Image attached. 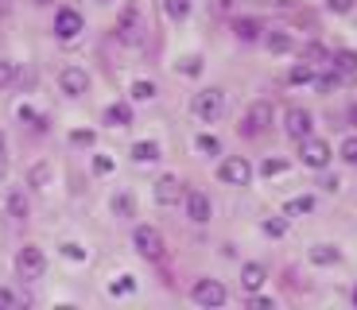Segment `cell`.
I'll return each instance as SVG.
<instances>
[{
    "mask_svg": "<svg viewBox=\"0 0 357 310\" xmlns=\"http://www.w3.org/2000/svg\"><path fill=\"white\" fill-rule=\"evenodd\" d=\"M190 109H195L198 121L214 124V121H222V113H225V93L222 89H202V93H195Z\"/></svg>",
    "mask_w": 357,
    "mask_h": 310,
    "instance_id": "cell-1",
    "label": "cell"
},
{
    "mask_svg": "<svg viewBox=\"0 0 357 310\" xmlns=\"http://www.w3.org/2000/svg\"><path fill=\"white\" fill-rule=\"evenodd\" d=\"M299 160L307 163L311 171H326L331 167V144L326 140H319V136H307V140H299Z\"/></svg>",
    "mask_w": 357,
    "mask_h": 310,
    "instance_id": "cell-2",
    "label": "cell"
},
{
    "mask_svg": "<svg viewBox=\"0 0 357 310\" xmlns=\"http://www.w3.org/2000/svg\"><path fill=\"white\" fill-rule=\"evenodd\" d=\"M16 272H20V279H39V275L47 272V256H43V248H36V245L20 248V256H16Z\"/></svg>",
    "mask_w": 357,
    "mask_h": 310,
    "instance_id": "cell-3",
    "label": "cell"
},
{
    "mask_svg": "<svg viewBox=\"0 0 357 310\" xmlns=\"http://www.w3.org/2000/svg\"><path fill=\"white\" fill-rule=\"evenodd\" d=\"M218 178H222L225 186H249L252 183V167H249V160H241V155H229V160L218 167Z\"/></svg>",
    "mask_w": 357,
    "mask_h": 310,
    "instance_id": "cell-4",
    "label": "cell"
},
{
    "mask_svg": "<svg viewBox=\"0 0 357 310\" xmlns=\"http://www.w3.org/2000/svg\"><path fill=\"white\" fill-rule=\"evenodd\" d=\"M190 299L198 302V307H225V299H229V291H225L218 279H198L195 287H190Z\"/></svg>",
    "mask_w": 357,
    "mask_h": 310,
    "instance_id": "cell-5",
    "label": "cell"
},
{
    "mask_svg": "<svg viewBox=\"0 0 357 310\" xmlns=\"http://www.w3.org/2000/svg\"><path fill=\"white\" fill-rule=\"evenodd\" d=\"M132 245H136V252H140V256H148V260H160L163 256V237L152 229V225H136Z\"/></svg>",
    "mask_w": 357,
    "mask_h": 310,
    "instance_id": "cell-6",
    "label": "cell"
},
{
    "mask_svg": "<svg viewBox=\"0 0 357 310\" xmlns=\"http://www.w3.org/2000/svg\"><path fill=\"white\" fill-rule=\"evenodd\" d=\"M82 27H86V20L78 8H59V16H54V36L59 39H78Z\"/></svg>",
    "mask_w": 357,
    "mask_h": 310,
    "instance_id": "cell-7",
    "label": "cell"
},
{
    "mask_svg": "<svg viewBox=\"0 0 357 310\" xmlns=\"http://www.w3.org/2000/svg\"><path fill=\"white\" fill-rule=\"evenodd\" d=\"M268 124H272V105H268V101H257V105H249V113H245L241 132L245 136H257V132H264Z\"/></svg>",
    "mask_w": 357,
    "mask_h": 310,
    "instance_id": "cell-8",
    "label": "cell"
},
{
    "mask_svg": "<svg viewBox=\"0 0 357 310\" xmlns=\"http://www.w3.org/2000/svg\"><path fill=\"white\" fill-rule=\"evenodd\" d=\"M284 128H287V136H291V140H307V136H311V128H314V121H311V113H307V109H287L284 113Z\"/></svg>",
    "mask_w": 357,
    "mask_h": 310,
    "instance_id": "cell-9",
    "label": "cell"
},
{
    "mask_svg": "<svg viewBox=\"0 0 357 310\" xmlns=\"http://www.w3.org/2000/svg\"><path fill=\"white\" fill-rule=\"evenodd\" d=\"M59 89H63L66 98H82L89 89V74L82 70V66H66V70L59 74Z\"/></svg>",
    "mask_w": 357,
    "mask_h": 310,
    "instance_id": "cell-10",
    "label": "cell"
},
{
    "mask_svg": "<svg viewBox=\"0 0 357 310\" xmlns=\"http://www.w3.org/2000/svg\"><path fill=\"white\" fill-rule=\"evenodd\" d=\"M187 198V190H183V183H178L175 175H163L160 183H155V202L160 206H175V202H183Z\"/></svg>",
    "mask_w": 357,
    "mask_h": 310,
    "instance_id": "cell-11",
    "label": "cell"
},
{
    "mask_svg": "<svg viewBox=\"0 0 357 310\" xmlns=\"http://www.w3.org/2000/svg\"><path fill=\"white\" fill-rule=\"evenodd\" d=\"M183 202H187V217H190V222H198V225H206V222H210V198H206V194L190 190V194L183 198Z\"/></svg>",
    "mask_w": 357,
    "mask_h": 310,
    "instance_id": "cell-12",
    "label": "cell"
},
{
    "mask_svg": "<svg viewBox=\"0 0 357 310\" xmlns=\"http://www.w3.org/2000/svg\"><path fill=\"white\" fill-rule=\"evenodd\" d=\"M241 287L249 295H257L260 287H264V268H260V264H245L241 268Z\"/></svg>",
    "mask_w": 357,
    "mask_h": 310,
    "instance_id": "cell-13",
    "label": "cell"
},
{
    "mask_svg": "<svg viewBox=\"0 0 357 310\" xmlns=\"http://www.w3.org/2000/svg\"><path fill=\"white\" fill-rule=\"evenodd\" d=\"M342 260V252L334 245H314L311 248V264H319V268H326V264H338Z\"/></svg>",
    "mask_w": 357,
    "mask_h": 310,
    "instance_id": "cell-14",
    "label": "cell"
},
{
    "mask_svg": "<svg viewBox=\"0 0 357 310\" xmlns=\"http://www.w3.org/2000/svg\"><path fill=\"white\" fill-rule=\"evenodd\" d=\"M132 160H136V163H152V160H160V144H155V140H140V144H132Z\"/></svg>",
    "mask_w": 357,
    "mask_h": 310,
    "instance_id": "cell-15",
    "label": "cell"
},
{
    "mask_svg": "<svg viewBox=\"0 0 357 310\" xmlns=\"http://www.w3.org/2000/svg\"><path fill=\"white\" fill-rule=\"evenodd\" d=\"M105 124H113V128H125V124H132V109H128V105H109V109H105Z\"/></svg>",
    "mask_w": 357,
    "mask_h": 310,
    "instance_id": "cell-16",
    "label": "cell"
},
{
    "mask_svg": "<svg viewBox=\"0 0 357 310\" xmlns=\"http://www.w3.org/2000/svg\"><path fill=\"white\" fill-rule=\"evenodd\" d=\"M233 31H237V39H245V43L260 39V24H257V20H233Z\"/></svg>",
    "mask_w": 357,
    "mask_h": 310,
    "instance_id": "cell-17",
    "label": "cell"
},
{
    "mask_svg": "<svg viewBox=\"0 0 357 310\" xmlns=\"http://www.w3.org/2000/svg\"><path fill=\"white\" fill-rule=\"evenodd\" d=\"M295 47V39L287 36V31H272V36H268V51H276V54H287Z\"/></svg>",
    "mask_w": 357,
    "mask_h": 310,
    "instance_id": "cell-18",
    "label": "cell"
},
{
    "mask_svg": "<svg viewBox=\"0 0 357 310\" xmlns=\"http://www.w3.org/2000/svg\"><path fill=\"white\" fill-rule=\"evenodd\" d=\"M334 70H338V74H354L357 70V51H338V54H334Z\"/></svg>",
    "mask_w": 357,
    "mask_h": 310,
    "instance_id": "cell-19",
    "label": "cell"
},
{
    "mask_svg": "<svg viewBox=\"0 0 357 310\" xmlns=\"http://www.w3.org/2000/svg\"><path fill=\"white\" fill-rule=\"evenodd\" d=\"M314 78H319V74H314V62H311V66L303 62V66H295V70L287 74V82H291V86H307V82H314Z\"/></svg>",
    "mask_w": 357,
    "mask_h": 310,
    "instance_id": "cell-20",
    "label": "cell"
},
{
    "mask_svg": "<svg viewBox=\"0 0 357 310\" xmlns=\"http://www.w3.org/2000/svg\"><path fill=\"white\" fill-rule=\"evenodd\" d=\"M287 217H295V213H314V198H291V202L284 206Z\"/></svg>",
    "mask_w": 357,
    "mask_h": 310,
    "instance_id": "cell-21",
    "label": "cell"
},
{
    "mask_svg": "<svg viewBox=\"0 0 357 310\" xmlns=\"http://www.w3.org/2000/svg\"><path fill=\"white\" fill-rule=\"evenodd\" d=\"M109 291H113V295H132L136 291V279H132V275H116L113 284H109Z\"/></svg>",
    "mask_w": 357,
    "mask_h": 310,
    "instance_id": "cell-22",
    "label": "cell"
},
{
    "mask_svg": "<svg viewBox=\"0 0 357 310\" xmlns=\"http://www.w3.org/2000/svg\"><path fill=\"white\" fill-rule=\"evenodd\" d=\"M163 8H167L171 20H183L190 12V0H163Z\"/></svg>",
    "mask_w": 357,
    "mask_h": 310,
    "instance_id": "cell-23",
    "label": "cell"
},
{
    "mask_svg": "<svg viewBox=\"0 0 357 310\" xmlns=\"http://www.w3.org/2000/svg\"><path fill=\"white\" fill-rule=\"evenodd\" d=\"M178 74H190V78H195V74H202V59H198V54L178 59Z\"/></svg>",
    "mask_w": 357,
    "mask_h": 310,
    "instance_id": "cell-24",
    "label": "cell"
},
{
    "mask_svg": "<svg viewBox=\"0 0 357 310\" xmlns=\"http://www.w3.org/2000/svg\"><path fill=\"white\" fill-rule=\"evenodd\" d=\"M342 160H346L349 167H357V136H346V140H342Z\"/></svg>",
    "mask_w": 357,
    "mask_h": 310,
    "instance_id": "cell-25",
    "label": "cell"
},
{
    "mask_svg": "<svg viewBox=\"0 0 357 310\" xmlns=\"http://www.w3.org/2000/svg\"><path fill=\"white\" fill-rule=\"evenodd\" d=\"M303 59H307V62H326L331 54H326V47H322V43H307V47H303Z\"/></svg>",
    "mask_w": 357,
    "mask_h": 310,
    "instance_id": "cell-26",
    "label": "cell"
},
{
    "mask_svg": "<svg viewBox=\"0 0 357 310\" xmlns=\"http://www.w3.org/2000/svg\"><path fill=\"white\" fill-rule=\"evenodd\" d=\"M132 98L136 101H152L155 98V86H152V82H132Z\"/></svg>",
    "mask_w": 357,
    "mask_h": 310,
    "instance_id": "cell-27",
    "label": "cell"
},
{
    "mask_svg": "<svg viewBox=\"0 0 357 310\" xmlns=\"http://www.w3.org/2000/svg\"><path fill=\"white\" fill-rule=\"evenodd\" d=\"M264 233H268V237H284V233H287V222H284V217H268V222H264Z\"/></svg>",
    "mask_w": 357,
    "mask_h": 310,
    "instance_id": "cell-28",
    "label": "cell"
},
{
    "mask_svg": "<svg viewBox=\"0 0 357 310\" xmlns=\"http://www.w3.org/2000/svg\"><path fill=\"white\" fill-rule=\"evenodd\" d=\"M63 256H66V260H74V264H82V260H86V248L74 245V240H66V245H63Z\"/></svg>",
    "mask_w": 357,
    "mask_h": 310,
    "instance_id": "cell-29",
    "label": "cell"
},
{
    "mask_svg": "<svg viewBox=\"0 0 357 310\" xmlns=\"http://www.w3.org/2000/svg\"><path fill=\"white\" fill-rule=\"evenodd\" d=\"M27 178H31V186H43L47 178H51V167H47V163H36V167H31V175H27Z\"/></svg>",
    "mask_w": 357,
    "mask_h": 310,
    "instance_id": "cell-30",
    "label": "cell"
},
{
    "mask_svg": "<svg viewBox=\"0 0 357 310\" xmlns=\"http://www.w3.org/2000/svg\"><path fill=\"white\" fill-rule=\"evenodd\" d=\"M12 78H16V62H8V59H0V86H8Z\"/></svg>",
    "mask_w": 357,
    "mask_h": 310,
    "instance_id": "cell-31",
    "label": "cell"
},
{
    "mask_svg": "<svg viewBox=\"0 0 357 310\" xmlns=\"http://www.w3.org/2000/svg\"><path fill=\"white\" fill-rule=\"evenodd\" d=\"M8 210L16 213V217H24V213H27V198L24 194H8Z\"/></svg>",
    "mask_w": 357,
    "mask_h": 310,
    "instance_id": "cell-32",
    "label": "cell"
},
{
    "mask_svg": "<svg viewBox=\"0 0 357 310\" xmlns=\"http://www.w3.org/2000/svg\"><path fill=\"white\" fill-rule=\"evenodd\" d=\"M260 171H264V175H284V171H287V160H268Z\"/></svg>",
    "mask_w": 357,
    "mask_h": 310,
    "instance_id": "cell-33",
    "label": "cell"
},
{
    "mask_svg": "<svg viewBox=\"0 0 357 310\" xmlns=\"http://www.w3.org/2000/svg\"><path fill=\"white\" fill-rule=\"evenodd\" d=\"M132 27H136V8H125V16H121V31L132 36Z\"/></svg>",
    "mask_w": 357,
    "mask_h": 310,
    "instance_id": "cell-34",
    "label": "cell"
},
{
    "mask_svg": "<svg viewBox=\"0 0 357 310\" xmlns=\"http://www.w3.org/2000/svg\"><path fill=\"white\" fill-rule=\"evenodd\" d=\"M113 210H116V213H132V198H128V194H116V198H113Z\"/></svg>",
    "mask_w": 357,
    "mask_h": 310,
    "instance_id": "cell-35",
    "label": "cell"
},
{
    "mask_svg": "<svg viewBox=\"0 0 357 310\" xmlns=\"http://www.w3.org/2000/svg\"><path fill=\"white\" fill-rule=\"evenodd\" d=\"M93 171H98V175H109V171H113V160H109V155H98V160H93Z\"/></svg>",
    "mask_w": 357,
    "mask_h": 310,
    "instance_id": "cell-36",
    "label": "cell"
},
{
    "mask_svg": "<svg viewBox=\"0 0 357 310\" xmlns=\"http://www.w3.org/2000/svg\"><path fill=\"white\" fill-rule=\"evenodd\" d=\"M16 295H12V291H4V287H0V310H8V307H16Z\"/></svg>",
    "mask_w": 357,
    "mask_h": 310,
    "instance_id": "cell-37",
    "label": "cell"
},
{
    "mask_svg": "<svg viewBox=\"0 0 357 310\" xmlns=\"http://www.w3.org/2000/svg\"><path fill=\"white\" fill-rule=\"evenodd\" d=\"M198 148H202V151H210V155H214V151H218V140H214V136H198Z\"/></svg>",
    "mask_w": 357,
    "mask_h": 310,
    "instance_id": "cell-38",
    "label": "cell"
},
{
    "mask_svg": "<svg viewBox=\"0 0 357 310\" xmlns=\"http://www.w3.org/2000/svg\"><path fill=\"white\" fill-rule=\"evenodd\" d=\"M338 74H331V78H314V86H319V89H334V86H338Z\"/></svg>",
    "mask_w": 357,
    "mask_h": 310,
    "instance_id": "cell-39",
    "label": "cell"
},
{
    "mask_svg": "<svg viewBox=\"0 0 357 310\" xmlns=\"http://www.w3.org/2000/svg\"><path fill=\"white\" fill-rule=\"evenodd\" d=\"M326 4H331V12H349L354 8V0H326Z\"/></svg>",
    "mask_w": 357,
    "mask_h": 310,
    "instance_id": "cell-40",
    "label": "cell"
},
{
    "mask_svg": "<svg viewBox=\"0 0 357 310\" xmlns=\"http://www.w3.org/2000/svg\"><path fill=\"white\" fill-rule=\"evenodd\" d=\"M70 140H74V144H93V132H74Z\"/></svg>",
    "mask_w": 357,
    "mask_h": 310,
    "instance_id": "cell-41",
    "label": "cell"
},
{
    "mask_svg": "<svg viewBox=\"0 0 357 310\" xmlns=\"http://www.w3.org/2000/svg\"><path fill=\"white\" fill-rule=\"evenodd\" d=\"M249 307H252V310H272V299H252Z\"/></svg>",
    "mask_w": 357,
    "mask_h": 310,
    "instance_id": "cell-42",
    "label": "cell"
},
{
    "mask_svg": "<svg viewBox=\"0 0 357 310\" xmlns=\"http://www.w3.org/2000/svg\"><path fill=\"white\" fill-rule=\"evenodd\" d=\"M349 121H354V124H357V105H354V109H349Z\"/></svg>",
    "mask_w": 357,
    "mask_h": 310,
    "instance_id": "cell-43",
    "label": "cell"
},
{
    "mask_svg": "<svg viewBox=\"0 0 357 310\" xmlns=\"http://www.w3.org/2000/svg\"><path fill=\"white\" fill-rule=\"evenodd\" d=\"M0 155H4V132H0Z\"/></svg>",
    "mask_w": 357,
    "mask_h": 310,
    "instance_id": "cell-44",
    "label": "cell"
},
{
    "mask_svg": "<svg viewBox=\"0 0 357 310\" xmlns=\"http://www.w3.org/2000/svg\"><path fill=\"white\" fill-rule=\"evenodd\" d=\"M354 307H357V291H354Z\"/></svg>",
    "mask_w": 357,
    "mask_h": 310,
    "instance_id": "cell-45",
    "label": "cell"
}]
</instances>
